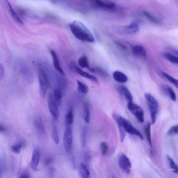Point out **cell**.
Instances as JSON below:
<instances>
[{"mask_svg": "<svg viewBox=\"0 0 178 178\" xmlns=\"http://www.w3.org/2000/svg\"><path fill=\"white\" fill-rule=\"evenodd\" d=\"M69 27L74 36L79 40L89 43L95 42L93 35L82 23L78 21H74L69 25Z\"/></svg>", "mask_w": 178, "mask_h": 178, "instance_id": "1", "label": "cell"}, {"mask_svg": "<svg viewBox=\"0 0 178 178\" xmlns=\"http://www.w3.org/2000/svg\"><path fill=\"white\" fill-rule=\"evenodd\" d=\"M112 117L118 126H120L125 132L130 134L137 136L142 140H143L144 137L141 133L129 121L119 115L114 113L112 115Z\"/></svg>", "mask_w": 178, "mask_h": 178, "instance_id": "2", "label": "cell"}, {"mask_svg": "<svg viewBox=\"0 0 178 178\" xmlns=\"http://www.w3.org/2000/svg\"><path fill=\"white\" fill-rule=\"evenodd\" d=\"M145 97L150 111L151 124L153 125L156 122L158 115L159 103L156 98L149 93H146Z\"/></svg>", "mask_w": 178, "mask_h": 178, "instance_id": "3", "label": "cell"}, {"mask_svg": "<svg viewBox=\"0 0 178 178\" xmlns=\"http://www.w3.org/2000/svg\"><path fill=\"white\" fill-rule=\"evenodd\" d=\"M127 107L128 109L131 113L134 115L139 122H144V112L141 107L139 105L134 104L133 102H128Z\"/></svg>", "mask_w": 178, "mask_h": 178, "instance_id": "4", "label": "cell"}, {"mask_svg": "<svg viewBox=\"0 0 178 178\" xmlns=\"http://www.w3.org/2000/svg\"><path fill=\"white\" fill-rule=\"evenodd\" d=\"M118 165L119 168L124 173L127 174H130L132 164L130 159L125 154L122 153L119 155Z\"/></svg>", "mask_w": 178, "mask_h": 178, "instance_id": "5", "label": "cell"}, {"mask_svg": "<svg viewBox=\"0 0 178 178\" xmlns=\"http://www.w3.org/2000/svg\"><path fill=\"white\" fill-rule=\"evenodd\" d=\"M39 80L41 95L45 97L48 86V80L46 72L41 68H39L38 71Z\"/></svg>", "mask_w": 178, "mask_h": 178, "instance_id": "6", "label": "cell"}, {"mask_svg": "<svg viewBox=\"0 0 178 178\" xmlns=\"http://www.w3.org/2000/svg\"><path fill=\"white\" fill-rule=\"evenodd\" d=\"M48 107L53 118L55 120L58 119L59 116L58 105L55 99L53 94L51 93L48 97Z\"/></svg>", "mask_w": 178, "mask_h": 178, "instance_id": "7", "label": "cell"}, {"mask_svg": "<svg viewBox=\"0 0 178 178\" xmlns=\"http://www.w3.org/2000/svg\"><path fill=\"white\" fill-rule=\"evenodd\" d=\"M64 141L65 148L66 151H69L71 150L73 142V135L72 130L70 127H67L65 131Z\"/></svg>", "mask_w": 178, "mask_h": 178, "instance_id": "8", "label": "cell"}, {"mask_svg": "<svg viewBox=\"0 0 178 178\" xmlns=\"http://www.w3.org/2000/svg\"><path fill=\"white\" fill-rule=\"evenodd\" d=\"M120 29V31L123 33L133 35L139 31V26L137 22L134 21L130 25L122 27Z\"/></svg>", "mask_w": 178, "mask_h": 178, "instance_id": "9", "label": "cell"}, {"mask_svg": "<svg viewBox=\"0 0 178 178\" xmlns=\"http://www.w3.org/2000/svg\"><path fill=\"white\" fill-rule=\"evenodd\" d=\"M95 3L99 8L106 10H112L114 9L116 4L109 1H103L101 0H94Z\"/></svg>", "mask_w": 178, "mask_h": 178, "instance_id": "10", "label": "cell"}, {"mask_svg": "<svg viewBox=\"0 0 178 178\" xmlns=\"http://www.w3.org/2000/svg\"><path fill=\"white\" fill-rule=\"evenodd\" d=\"M133 54L136 57L144 58L146 57L147 53L144 47L140 44H137L133 47L132 49Z\"/></svg>", "mask_w": 178, "mask_h": 178, "instance_id": "11", "label": "cell"}, {"mask_svg": "<svg viewBox=\"0 0 178 178\" xmlns=\"http://www.w3.org/2000/svg\"><path fill=\"white\" fill-rule=\"evenodd\" d=\"M40 157V151L38 149H35L32 154L31 161V167L33 169H36L38 167Z\"/></svg>", "mask_w": 178, "mask_h": 178, "instance_id": "12", "label": "cell"}, {"mask_svg": "<svg viewBox=\"0 0 178 178\" xmlns=\"http://www.w3.org/2000/svg\"><path fill=\"white\" fill-rule=\"evenodd\" d=\"M50 53L51 57H52L54 66L55 69L61 75L64 76V70L62 69L59 64L57 54L55 51L53 50L50 51Z\"/></svg>", "mask_w": 178, "mask_h": 178, "instance_id": "13", "label": "cell"}, {"mask_svg": "<svg viewBox=\"0 0 178 178\" xmlns=\"http://www.w3.org/2000/svg\"><path fill=\"white\" fill-rule=\"evenodd\" d=\"M74 69L77 73L80 75L81 76L90 79V80L96 83H98V81H99L97 78L94 76L88 73L87 72L83 71L76 65L74 66Z\"/></svg>", "mask_w": 178, "mask_h": 178, "instance_id": "14", "label": "cell"}, {"mask_svg": "<svg viewBox=\"0 0 178 178\" xmlns=\"http://www.w3.org/2000/svg\"><path fill=\"white\" fill-rule=\"evenodd\" d=\"M113 76L115 80L119 83H125L128 81L127 77L120 71H115L113 74Z\"/></svg>", "mask_w": 178, "mask_h": 178, "instance_id": "15", "label": "cell"}, {"mask_svg": "<svg viewBox=\"0 0 178 178\" xmlns=\"http://www.w3.org/2000/svg\"><path fill=\"white\" fill-rule=\"evenodd\" d=\"M119 90L121 94L125 97L128 102H133L132 96L127 87L125 86H121L119 87Z\"/></svg>", "mask_w": 178, "mask_h": 178, "instance_id": "16", "label": "cell"}, {"mask_svg": "<svg viewBox=\"0 0 178 178\" xmlns=\"http://www.w3.org/2000/svg\"><path fill=\"white\" fill-rule=\"evenodd\" d=\"M79 173L81 177L83 178H88L90 175L87 166L84 163H81L80 165Z\"/></svg>", "mask_w": 178, "mask_h": 178, "instance_id": "17", "label": "cell"}, {"mask_svg": "<svg viewBox=\"0 0 178 178\" xmlns=\"http://www.w3.org/2000/svg\"><path fill=\"white\" fill-rule=\"evenodd\" d=\"M163 89L166 94L168 95L171 99L174 102L176 101V94L172 87L166 85L164 86Z\"/></svg>", "mask_w": 178, "mask_h": 178, "instance_id": "18", "label": "cell"}, {"mask_svg": "<svg viewBox=\"0 0 178 178\" xmlns=\"http://www.w3.org/2000/svg\"><path fill=\"white\" fill-rule=\"evenodd\" d=\"M6 2L8 5V8L9 9V12H10V13L13 19L15 20L16 22L19 23L21 25H23V22L21 20L19 17L17 15V14L16 13L15 11L13 10L12 7L10 3H9L6 0Z\"/></svg>", "mask_w": 178, "mask_h": 178, "instance_id": "19", "label": "cell"}, {"mask_svg": "<svg viewBox=\"0 0 178 178\" xmlns=\"http://www.w3.org/2000/svg\"><path fill=\"white\" fill-rule=\"evenodd\" d=\"M74 121V114L72 109H70L68 111L65 116V123L67 127H70V126L73 123Z\"/></svg>", "mask_w": 178, "mask_h": 178, "instance_id": "20", "label": "cell"}, {"mask_svg": "<svg viewBox=\"0 0 178 178\" xmlns=\"http://www.w3.org/2000/svg\"><path fill=\"white\" fill-rule=\"evenodd\" d=\"M78 64L79 66L83 68L90 69V67L87 57L86 56H83L79 58Z\"/></svg>", "mask_w": 178, "mask_h": 178, "instance_id": "21", "label": "cell"}, {"mask_svg": "<svg viewBox=\"0 0 178 178\" xmlns=\"http://www.w3.org/2000/svg\"><path fill=\"white\" fill-rule=\"evenodd\" d=\"M89 70L90 71L93 72V73H97L103 77H106L108 75V74L106 71L100 67L90 68Z\"/></svg>", "mask_w": 178, "mask_h": 178, "instance_id": "22", "label": "cell"}, {"mask_svg": "<svg viewBox=\"0 0 178 178\" xmlns=\"http://www.w3.org/2000/svg\"><path fill=\"white\" fill-rule=\"evenodd\" d=\"M83 117L86 123L87 124L90 123L91 119L90 113L88 106L86 104L84 105Z\"/></svg>", "mask_w": 178, "mask_h": 178, "instance_id": "23", "label": "cell"}, {"mask_svg": "<svg viewBox=\"0 0 178 178\" xmlns=\"http://www.w3.org/2000/svg\"><path fill=\"white\" fill-rule=\"evenodd\" d=\"M77 84L78 85L77 89L80 92L84 94H86L88 92V87L85 84L79 81H77Z\"/></svg>", "mask_w": 178, "mask_h": 178, "instance_id": "24", "label": "cell"}, {"mask_svg": "<svg viewBox=\"0 0 178 178\" xmlns=\"http://www.w3.org/2000/svg\"><path fill=\"white\" fill-rule=\"evenodd\" d=\"M164 55L166 59L172 64L175 65L178 64V58L177 57L168 53H165Z\"/></svg>", "mask_w": 178, "mask_h": 178, "instance_id": "25", "label": "cell"}, {"mask_svg": "<svg viewBox=\"0 0 178 178\" xmlns=\"http://www.w3.org/2000/svg\"><path fill=\"white\" fill-rule=\"evenodd\" d=\"M54 96L58 106L60 104L62 100V94L59 89L55 88L54 91Z\"/></svg>", "mask_w": 178, "mask_h": 178, "instance_id": "26", "label": "cell"}, {"mask_svg": "<svg viewBox=\"0 0 178 178\" xmlns=\"http://www.w3.org/2000/svg\"><path fill=\"white\" fill-rule=\"evenodd\" d=\"M162 74L163 76L166 79H167L168 81L170 82L174 85L176 88H178V81L177 80L173 78V77L168 74L165 73V72H162Z\"/></svg>", "mask_w": 178, "mask_h": 178, "instance_id": "27", "label": "cell"}, {"mask_svg": "<svg viewBox=\"0 0 178 178\" xmlns=\"http://www.w3.org/2000/svg\"><path fill=\"white\" fill-rule=\"evenodd\" d=\"M145 133L147 139L151 147H152V141L151 136V124L149 123L147 124L145 130Z\"/></svg>", "mask_w": 178, "mask_h": 178, "instance_id": "28", "label": "cell"}, {"mask_svg": "<svg viewBox=\"0 0 178 178\" xmlns=\"http://www.w3.org/2000/svg\"><path fill=\"white\" fill-rule=\"evenodd\" d=\"M167 158L169 163L170 168L173 170V171L176 174H178V166L176 164L172 158L170 156H167Z\"/></svg>", "mask_w": 178, "mask_h": 178, "instance_id": "29", "label": "cell"}, {"mask_svg": "<svg viewBox=\"0 0 178 178\" xmlns=\"http://www.w3.org/2000/svg\"><path fill=\"white\" fill-rule=\"evenodd\" d=\"M52 136L54 141L56 144H58L59 143V137H58V131L55 126L53 128L52 131Z\"/></svg>", "mask_w": 178, "mask_h": 178, "instance_id": "30", "label": "cell"}, {"mask_svg": "<svg viewBox=\"0 0 178 178\" xmlns=\"http://www.w3.org/2000/svg\"><path fill=\"white\" fill-rule=\"evenodd\" d=\"M102 153L103 156H105L107 154L109 149V146L107 143L102 142L100 145Z\"/></svg>", "mask_w": 178, "mask_h": 178, "instance_id": "31", "label": "cell"}, {"mask_svg": "<svg viewBox=\"0 0 178 178\" xmlns=\"http://www.w3.org/2000/svg\"><path fill=\"white\" fill-rule=\"evenodd\" d=\"M144 15L146 17L148 18L149 20L151 22H153L155 24H159V22L155 18L152 16L150 14L146 11H144L143 12Z\"/></svg>", "mask_w": 178, "mask_h": 178, "instance_id": "32", "label": "cell"}, {"mask_svg": "<svg viewBox=\"0 0 178 178\" xmlns=\"http://www.w3.org/2000/svg\"><path fill=\"white\" fill-rule=\"evenodd\" d=\"M22 144L18 143L17 144L14 145L12 147L11 150L14 153H18L20 152L22 148Z\"/></svg>", "mask_w": 178, "mask_h": 178, "instance_id": "33", "label": "cell"}, {"mask_svg": "<svg viewBox=\"0 0 178 178\" xmlns=\"http://www.w3.org/2000/svg\"><path fill=\"white\" fill-rule=\"evenodd\" d=\"M178 125L173 126L168 130L167 134L170 135L178 134Z\"/></svg>", "mask_w": 178, "mask_h": 178, "instance_id": "34", "label": "cell"}, {"mask_svg": "<svg viewBox=\"0 0 178 178\" xmlns=\"http://www.w3.org/2000/svg\"><path fill=\"white\" fill-rule=\"evenodd\" d=\"M81 137L82 146L84 147L85 146L86 142V134L85 130L82 131Z\"/></svg>", "mask_w": 178, "mask_h": 178, "instance_id": "35", "label": "cell"}, {"mask_svg": "<svg viewBox=\"0 0 178 178\" xmlns=\"http://www.w3.org/2000/svg\"><path fill=\"white\" fill-rule=\"evenodd\" d=\"M4 73V68L3 65L0 64V79L3 78Z\"/></svg>", "mask_w": 178, "mask_h": 178, "instance_id": "36", "label": "cell"}, {"mask_svg": "<svg viewBox=\"0 0 178 178\" xmlns=\"http://www.w3.org/2000/svg\"><path fill=\"white\" fill-rule=\"evenodd\" d=\"M5 131V128L4 126L0 124V132H3Z\"/></svg>", "mask_w": 178, "mask_h": 178, "instance_id": "37", "label": "cell"}, {"mask_svg": "<svg viewBox=\"0 0 178 178\" xmlns=\"http://www.w3.org/2000/svg\"><path fill=\"white\" fill-rule=\"evenodd\" d=\"M21 178H29V175L27 174H23L21 175Z\"/></svg>", "mask_w": 178, "mask_h": 178, "instance_id": "38", "label": "cell"}]
</instances>
